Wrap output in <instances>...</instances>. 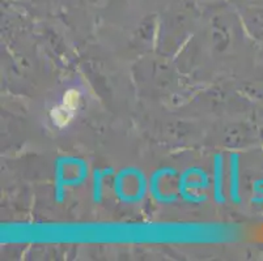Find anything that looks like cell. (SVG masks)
Instances as JSON below:
<instances>
[{
    "label": "cell",
    "instance_id": "6da1fadb",
    "mask_svg": "<svg viewBox=\"0 0 263 261\" xmlns=\"http://www.w3.org/2000/svg\"><path fill=\"white\" fill-rule=\"evenodd\" d=\"M72 110H70L68 107L64 106L63 104L58 107H54L51 111V118L54 121V123L59 127H64L66 124L70 123V121L73 116Z\"/></svg>",
    "mask_w": 263,
    "mask_h": 261
},
{
    "label": "cell",
    "instance_id": "7a4b0ae2",
    "mask_svg": "<svg viewBox=\"0 0 263 261\" xmlns=\"http://www.w3.org/2000/svg\"><path fill=\"white\" fill-rule=\"evenodd\" d=\"M79 98H80L79 92H76V90H68L63 97V105L66 107H68L70 110H72V111H75L78 109Z\"/></svg>",
    "mask_w": 263,
    "mask_h": 261
}]
</instances>
